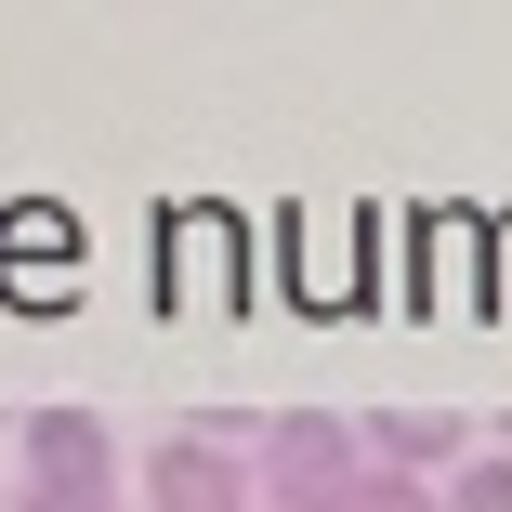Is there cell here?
Returning a JSON list of instances; mask_svg holds the SVG:
<instances>
[{
	"mask_svg": "<svg viewBox=\"0 0 512 512\" xmlns=\"http://www.w3.org/2000/svg\"><path fill=\"white\" fill-rule=\"evenodd\" d=\"M473 447H486V434L460 421V407H368V460H381V473H421V486H447Z\"/></svg>",
	"mask_w": 512,
	"mask_h": 512,
	"instance_id": "277c9868",
	"label": "cell"
},
{
	"mask_svg": "<svg viewBox=\"0 0 512 512\" xmlns=\"http://www.w3.org/2000/svg\"><path fill=\"white\" fill-rule=\"evenodd\" d=\"M0 512H132V499H66V486H14Z\"/></svg>",
	"mask_w": 512,
	"mask_h": 512,
	"instance_id": "52a82bcc",
	"label": "cell"
},
{
	"mask_svg": "<svg viewBox=\"0 0 512 512\" xmlns=\"http://www.w3.org/2000/svg\"><path fill=\"white\" fill-rule=\"evenodd\" d=\"M132 499L145 512H263V473L237 460V434H158Z\"/></svg>",
	"mask_w": 512,
	"mask_h": 512,
	"instance_id": "7a4b0ae2",
	"label": "cell"
},
{
	"mask_svg": "<svg viewBox=\"0 0 512 512\" xmlns=\"http://www.w3.org/2000/svg\"><path fill=\"white\" fill-rule=\"evenodd\" d=\"M250 473H263V512H342V499L368 486V421L289 407V421L250 434Z\"/></svg>",
	"mask_w": 512,
	"mask_h": 512,
	"instance_id": "6da1fadb",
	"label": "cell"
},
{
	"mask_svg": "<svg viewBox=\"0 0 512 512\" xmlns=\"http://www.w3.org/2000/svg\"><path fill=\"white\" fill-rule=\"evenodd\" d=\"M447 512H512V447H473L447 473Z\"/></svg>",
	"mask_w": 512,
	"mask_h": 512,
	"instance_id": "5b68a950",
	"label": "cell"
},
{
	"mask_svg": "<svg viewBox=\"0 0 512 512\" xmlns=\"http://www.w3.org/2000/svg\"><path fill=\"white\" fill-rule=\"evenodd\" d=\"M14 460H27V486H66V499H119V434L92 421V407H27Z\"/></svg>",
	"mask_w": 512,
	"mask_h": 512,
	"instance_id": "3957f363",
	"label": "cell"
},
{
	"mask_svg": "<svg viewBox=\"0 0 512 512\" xmlns=\"http://www.w3.org/2000/svg\"><path fill=\"white\" fill-rule=\"evenodd\" d=\"M342 512H447V486H421V473H381V460H368V486H355Z\"/></svg>",
	"mask_w": 512,
	"mask_h": 512,
	"instance_id": "8992f818",
	"label": "cell"
}]
</instances>
